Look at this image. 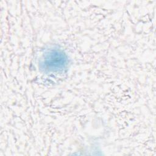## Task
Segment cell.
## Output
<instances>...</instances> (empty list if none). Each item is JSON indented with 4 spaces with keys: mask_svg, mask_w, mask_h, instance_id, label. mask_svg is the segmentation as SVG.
I'll return each mask as SVG.
<instances>
[{
    "mask_svg": "<svg viewBox=\"0 0 156 156\" xmlns=\"http://www.w3.org/2000/svg\"><path fill=\"white\" fill-rule=\"evenodd\" d=\"M67 61V57L63 51L52 49L44 54L41 64L44 70L58 71L66 67Z\"/></svg>",
    "mask_w": 156,
    "mask_h": 156,
    "instance_id": "1",
    "label": "cell"
}]
</instances>
